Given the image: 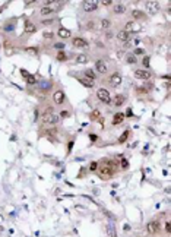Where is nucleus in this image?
Wrapping results in <instances>:
<instances>
[{"label":"nucleus","mask_w":171,"mask_h":237,"mask_svg":"<svg viewBox=\"0 0 171 237\" xmlns=\"http://www.w3.org/2000/svg\"><path fill=\"white\" fill-rule=\"evenodd\" d=\"M114 173H116V170L111 167V165H108V164H102L101 167H99V170H98V176H99L102 180L111 179V177L114 176Z\"/></svg>","instance_id":"f257e3e1"},{"label":"nucleus","mask_w":171,"mask_h":237,"mask_svg":"<svg viewBox=\"0 0 171 237\" xmlns=\"http://www.w3.org/2000/svg\"><path fill=\"white\" fill-rule=\"evenodd\" d=\"M42 123L44 125H56V123H59V120H60V117L57 116V114H54V113H51V111H47V113H44L42 114Z\"/></svg>","instance_id":"f03ea898"},{"label":"nucleus","mask_w":171,"mask_h":237,"mask_svg":"<svg viewBox=\"0 0 171 237\" xmlns=\"http://www.w3.org/2000/svg\"><path fill=\"white\" fill-rule=\"evenodd\" d=\"M97 97H98V100L102 101V103H110V101H111L110 92H108V89H105V88H99V89L97 91Z\"/></svg>","instance_id":"7ed1b4c3"},{"label":"nucleus","mask_w":171,"mask_h":237,"mask_svg":"<svg viewBox=\"0 0 171 237\" xmlns=\"http://www.w3.org/2000/svg\"><path fill=\"white\" fill-rule=\"evenodd\" d=\"M146 230L149 234H157L159 230H161V223L157 221V220H152V221H149L146 224Z\"/></svg>","instance_id":"20e7f679"},{"label":"nucleus","mask_w":171,"mask_h":237,"mask_svg":"<svg viewBox=\"0 0 171 237\" xmlns=\"http://www.w3.org/2000/svg\"><path fill=\"white\" fill-rule=\"evenodd\" d=\"M145 9L148 13H157L161 9V5H159V2H155V0H152V2H145Z\"/></svg>","instance_id":"39448f33"},{"label":"nucleus","mask_w":171,"mask_h":237,"mask_svg":"<svg viewBox=\"0 0 171 237\" xmlns=\"http://www.w3.org/2000/svg\"><path fill=\"white\" fill-rule=\"evenodd\" d=\"M72 44H73V47H76V49H87V47H89V42L82 37H73Z\"/></svg>","instance_id":"423d86ee"},{"label":"nucleus","mask_w":171,"mask_h":237,"mask_svg":"<svg viewBox=\"0 0 171 237\" xmlns=\"http://www.w3.org/2000/svg\"><path fill=\"white\" fill-rule=\"evenodd\" d=\"M123 31H126L127 34L138 32V31H140V27H139V23H136L135 21H129V22H126V28Z\"/></svg>","instance_id":"0eeeda50"},{"label":"nucleus","mask_w":171,"mask_h":237,"mask_svg":"<svg viewBox=\"0 0 171 237\" xmlns=\"http://www.w3.org/2000/svg\"><path fill=\"white\" fill-rule=\"evenodd\" d=\"M82 8L85 12H92L98 8V2H95V0H85L82 3Z\"/></svg>","instance_id":"6e6552de"},{"label":"nucleus","mask_w":171,"mask_h":237,"mask_svg":"<svg viewBox=\"0 0 171 237\" xmlns=\"http://www.w3.org/2000/svg\"><path fill=\"white\" fill-rule=\"evenodd\" d=\"M135 78L136 79H142V81H148L151 78V73H149V70H145V69H138L135 70Z\"/></svg>","instance_id":"1a4fd4ad"},{"label":"nucleus","mask_w":171,"mask_h":237,"mask_svg":"<svg viewBox=\"0 0 171 237\" xmlns=\"http://www.w3.org/2000/svg\"><path fill=\"white\" fill-rule=\"evenodd\" d=\"M53 101H54V104H57V105L63 104V103L66 101L65 92H63V91H56V92L53 94Z\"/></svg>","instance_id":"9d476101"},{"label":"nucleus","mask_w":171,"mask_h":237,"mask_svg":"<svg viewBox=\"0 0 171 237\" xmlns=\"http://www.w3.org/2000/svg\"><path fill=\"white\" fill-rule=\"evenodd\" d=\"M121 81H123V78H121V75L119 73V72H114L111 76H110V84H111V86H119V85H121Z\"/></svg>","instance_id":"9b49d317"},{"label":"nucleus","mask_w":171,"mask_h":237,"mask_svg":"<svg viewBox=\"0 0 171 237\" xmlns=\"http://www.w3.org/2000/svg\"><path fill=\"white\" fill-rule=\"evenodd\" d=\"M95 69L98 73H107V70H108V66L104 60H97L95 62Z\"/></svg>","instance_id":"f8f14e48"},{"label":"nucleus","mask_w":171,"mask_h":237,"mask_svg":"<svg viewBox=\"0 0 171 237\" xmlns=\"http://www.w3.org/2000/svg\"><path fill=\"white\" fill-rule=\"evenodd\" d=\"M124 103H126V95H124V94H117V95L114 97V100H113V104L116 107H121Z\"/></svg>","instance_id":"ddd939ff"},{"label":"nucleus","mask_w":171,"mask_h":237,"mask_svg":"<svg viewBox=\"0 0 171 237\" xmlns=\"http://www.w3.org/2000/svg\"><path fill=\"white\" fill-rule=\"evenodd\" d=\"M57 35H59L60 38H70V37H72V32H70L69 29H66V28L60 27L59 31H57Z\"/></svg>","instance_id":"4468645a"},{"label":"nucleus","mask_w":171,"mask_h":237,"mask_svg":"<svg viewBox=\"0 0 171 237\" xmlns=\"http://www.w3.org/2000/svg\"><path fill=\"white\" fill-rule=\"evenodd\" d=\"M124 117H126V116H124L123 113H116V114H114V117H113V125H114V126L120 125V123L124 120Z\"/></svg>","instance_id":"2eb2a0df"},{"label":"nucleus","mask_w":171,"mask_h":237,"mask_svg":"<svg viewBox=\"0 0 171 237\" xmlns=\"http://www.w3.org/2000/svg\"><path fill=\"white\" fill-rule=\"evenodd\" d=\"M114 13L116 15H123L126 13V6L123 3H116L114 5Z\"/></svg>","instance_id":"dca6fc26"},{"label":"nucleus","mask_w":171,"mask_h":237,"mask_svg":"<svg viewBox=\"0 0 171 237\" xmlns=\"http://www.w3.org/2000/svg\"><path fill=\"white\" fill-rule=\"evenodd\" d=\"M40 13H41L42 16H50V15H53V13H54V9H53V8H50V6H42V8H41V10H40Z\"/></svg>","instance_id":"f3484780"},{"label":"nucleus","mask_w":171,"mask_h":237,"mask_svg":"<svg viewBox=\"0 0 171 237\" xmlns=\"http://www.w3.org/2000/svg\"><path fill=\"white\" fill-rule=\"evenodd\" d=\"M35 31H37V27L34 25L32 22H29V21H28V22L25 23V32H28V34H34Z\"/></svg>","instance_id":"a211bd4d"},{"label":"nucleus","mask_w":171,"mask_h":237,"mask_svg":"<svg viewBox=\"0 0 171 237\" xmlns=\"http://www.w3.org/2000/svg\"><path fill=\"white\" fill-rule=\"evenodd\" d=\"M79 82L85 86V88H94V81H91V79H87V78H80L79 79Z\"/></svg>","instance_id":"6ab92c4d"},{"label":"nucleus","mask_w":171,"mask_h":237,"mask_svg":"<svg viewBox=\"0 0 171 237\" xmlns=\"http://www.w3.org/2000/svg\"><path fill=\"white\" fill-rule=\"evenodd\" d=\"M83 73H85V76H83V78L91 79V81H95V78H97V73H94V70H92V69H87Z\"/></svg>","instance_id":"aec40b11"},{"label":"nucleus","mask_w":171,"mask_h":237,"mask_svg":"<svg viewBox=\"0 0 171 237\" xmlns=\"http://www.w3.org/2000/svg\"><path fill=\"white\" fill-rule=\"evenodd\" d=\"M117 40L121 41V42H126L127 40H129V34H127L126 31H120V32L117 34Z\"/></svg>","instance_id":"412c9836"},{"label":"nucleus","mask_w":171,"mask_h":237,"mask_svg":"<svg viewBox=\"0 0 171 237\" xmlns=\"http://www.w3.org/2000/svg\"><path fill=\"white\" fill-rule=\"evenodd\" d=\"M89 62V57L87 56V54H78L76 56V63H88Z\"/></svg>","instance_id":"4be33fe9"},{"label":"nucleus","mask_w":171,"mask_h":237,"mask_svg":"<svg viewBox=\"0 0 171 237\" xmlns=\"http://www.w3.org/2000/svg\"><path fill=\"white\" fill-rule=\"evenodd\" d=\"M25 51H27V54H29V56H37V54H38V49H37V47H27Z\"/></svg>","instance_id":"5701e85b"},{"label":"nucleus","mask_w":171,"mask_h":237,"mask_svg":"<svg viewBox=\"0 0 171 237\" xmlns=\"http://www.w3.org/2000/svg\"><path fill=\"white\" fill-rule=\"evenodd\" d=\"M56 59H57L59 62H65V60L67 59V56H66V53L63 51V50H59V53L56 54Z\"/></svg>","instance_id":"b1692460"},{"label":"nucleus","mask_w":171,"mask_h":237,"mask_svg":"<svg viewBox=\"0 0 171 237\" xmlns=\"http://www.w3.org/2000/svg\"><path fill=\"white\" fill-rule=\"evenodd\" d=\"M126 62L129 63V64H135V63L138 62V59H136V56H133V54H126Z\"/></svg>","instance_id":"393cba45"},{"label":"nucleus","mask_w":171,"mask_h":237,"mask_svg":"<svg viewBox=\"0 0 171 237\" xmlns=\"http://www.w3.org/2000/svg\"><path fill=\"white\" fill-rule=\"evenodd\" d=\"M89 117H91V120H98V118L101 117V113H99V110H94L91 114H89Z\"/></svg>","instance_id":"a878e982"},{"label":"nucleus","mask_w":171,"mask_h":237,"mask_svg":"<svg viewBox=\"0 0 171 237\" xmlns=\"http://www.w3.org/2000/svg\"><path fill=\"white\" fill-rule=\"evenodd\" d=\"M132 15H133L135 19H143V18H145V13H143L142 10H133Z\"/></svg>","instance_id":"bb28decb"},{"label":"nucleus","mask_w":171,"mask_h":237,"mask_svg":"<svg viewBox=\"0 0 171 237\" xmlns=\"http://www.w3.org/2000/svg\"><path fill=\"white\" fill-rule=\"evenodd\" d=\"M110 27H111V23L108 19H101V28L102 29H108Z\"/></svg>","instance_id":"cd10ccee"},{"label":"nucleus","mask_w":171,"mask_h":237,"mask_svg":"<svg viewBox=\"0 0 171 237\" xmlns=\"http://www.w3.org/2000/svg\"><path fill=\"white\" fill-rule=\"evenodd\" d=\"M127 138H129V132L126 130V132H123V135L119 138V144H124V142L127 140Z\"/></svg>","instance_id":"c85d7f7f"},{"label":"nucleus","mask_w":171,"mask_h":237,"mask_svg":"<svg viewBox=\"0 0 171 237\" xmlns=\"http://www.w3.org/2000/svg\"><path fill=\"white\" fill-rule=\"evenodd\" d=\"M42 37L47 38V40H51V38H54V32H51V31H44V32H42Z\"/></svg>","instance_id":"c756f323"},{"label":"nucleus","mask_w":171,"mask_h":237,"mask_svg":"<svg viewBox=\"0 0 171 237\" xmlns=\"http://www.w3.org/2000/svg\"><path fill=\"white\" fill-rule=\"evenodd\" d=\"M97 169H98V162H97V161H92V162L89 164V167H88L89 171H97Z\"/></svg>","instance_id":"7c9ffc66"},{"label":"nucleus","mask_w":171,"mask_h":237,"mask_svg":"<svg viewBox=\"0 0 171 237\" xmlns=\"http://www.w3.org/2000/svg\"><path fill=\"white\" fill-rule=\"evenodd\" d=\"M149 63H151V59H149L148 56H145L143 60H142V64H143L145 67H149Z\"/></svg>","instance_id":"2f4dec72"},{"label":"nucleus","mask_w":171,"mask_h":237,"mask_svg":"<svg viewBox=\"0 0 171 237\" xmlns=\"http://www.w3.org/2000/svg\"><path fill=\"white\" fill-rule=\"evenodd\" d=\"M121 169H124V170L129 169V161L124 160V158H121Z\"/></svg>","instance_id":"473e14b6"},{"label":"nucleus","mask_w":171,"mask_h":237,"mask_svg":"<svg viewBox=\"0 0 171 237\" xmlns=\"http://www.w3.org/2000/svg\"><path fill=\"white\" fill-rule=\"evenodd\" d=\"M140 54H145V50L143 49H135L133 50V56H140Z\"/></svg>","instance_id":"72a5a7b5"},{"label":"nucleus","mask_w":171,"mask_h":237,"mask_svg":"<svg viewBox=\"0 0 171 237\" xmlns=\"http://www.w3.org/2000/svg\"><path fill=\"white\" fill-rule=\"evenodd\" d=\"M87 28H88L89 31H92V29L95 28V22H94V21H89V22L87 23Z\"/></svg>","instance_id":"f704fd0d"},{"label":"nucleus","mask_w":171,"mask_h":237,"mask_svg":"<svg viewBox=\"0 0 171 237\" xmlns=\"http://www.w3.org/2000/svg\"><path fill=\"white\" fill-rule=\"evenodd\" d=\"M27 82H28V85H34V84H35V78H34L32 75H29V76L27 78Z\"/></svg>","instance_id":"c9c22d12"},{"label":"nucleus","mask_w":171,"mask_h":237,"mask_svg":"<svg viewBox=\"0 0 171 237\" xmlns=\"http://www.w3.org/2000/svg\"><path fill=\"white\" fill-rule=\"evenodd\" d=\"M99 3H102L104 6H110V5L114 3V2H113V0H102V2H99Z\"/></svg>","instance_id":"e433bc0d"},{"label":"nucleus","mask_w":171,"mask_h":237,"mask_svg":"<svg viewBox=\"0 0 171 237\" xmlns=\"http://www.w3.org/2000/svg\"><path fill=\"white\" fill-rule=\"evenodd\" d=\"M20 73H22V76H24V78H28V76H29V73L27 72V70H24V69L20 70Z\"/></svg>","instance_id":"4c0bfd02"},{"label":"nucleus","mask_w":171,"mask_h":237,"mask_svg":"<svg viewBox=\"0 0 171 237\" xmlns=\"http://www.w3.org/2000/svg\"><path fill=\"white\" fill-rule=\"evenodd\" d=\"M165 231L170 233V223H165Z\"/></svg>","instance_id":"58836bf2"},{"label":"nucleus","mask_w":171,"mask_h":237,"mask_svg":"<svg viewBox=\"0 0 171 237\" xmlns=\"http://www.w3.org/2000/svg\"><path fill=\"white\" fill-rule=\"evenodd\" d=\"M60 116H61V117H67V116H69V113H67V111H61V114H60Z\"/></svg>","instance_id":"ea45409f"},{"label":"nucleus","mask_w":171,"mask_h":237,"mask_svg":"<svg viewBox=\"0 0 171 237\" xmlns=\"http://www.w3.org/2000/svg\"><path fill=\"white\" fill-rule=\"evenodd\" d=\"M56 47H57V49H63V47H65V44H56Z\"/></svg>","instance_id":"a19ab883"},{"label":"nucleus","mask_w":171,"mask_h":237,"mask_svg":"<svg viewBox=\"0 0 171 237\" xmlns=\"http://www.w3.org/2000/svg\"><path fill=\"white\" fill-rule=\"evenodd\" d=\"M72 147H73V140H72V142H69V149H67V151H70V149H72Z\"/></svg>","instance_id":"79ce46f5"}]
</instances>
